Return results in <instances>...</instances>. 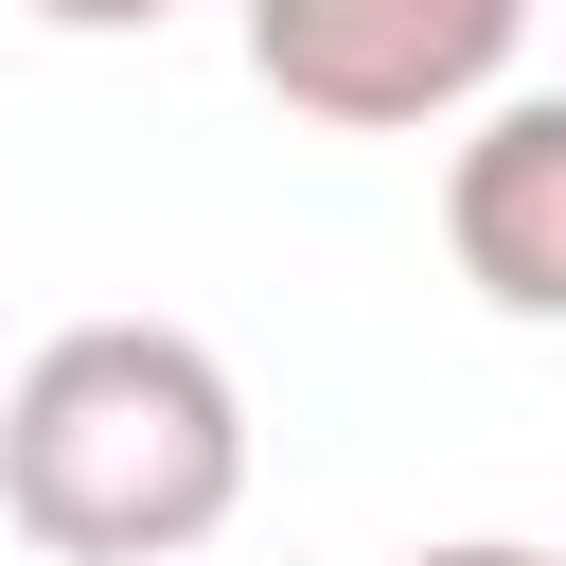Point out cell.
<instances>
[{"label":"cell","mask_w":566,"mask_h":566,"mask_svg":"<svg viewBox=\"0 0 566 566\" xmlns=\"http://www.w3.org/2000/svg\"><path fill=\"white\" fill-rule=\"evenodd\" d=\"M0 513L53 566H195L248 513V389L177 318H71L0 389Z\"/></svg>","instance_id":"cell-1"},{"label":"cell","mask_w":566,"mask_h":566,"mask_svg":"<svg viewBox=\"0 0 566 566\" xmlns=\"http://www.w3.org/2000/svg\"><path fill=\"white\" fill-rule=\"evenodd\" d=\"M531 0H248V71L336 124V142H424L460 106H495Z\"/></svg>","instance_id":"cell-2"},{"label":"cell","mask_w":566,"mask_h":566,"mask_svg":"<svg viewBox=\"0 0 566 566\" xmlns=\"http://www.w3.org/2000/svg\"><path fill=\"white\" fill-rule=\"evenodd\" d=\"M442 248L495 318L566 336V88H495L442 142Z\"/></svg>","instance_id":"cell-3"},{"label":"cell","mask_w":566,"mask_h":566,"mask_svg":"<svg viewBox=\"0 0 566 566\" xmlns=\"http://www.w3.org/2000/svg\"><path fill=\"white\" fill-rule=\"evenodd\" d=\"M35 18H53V35H159L177 0H35Z\"/></svg>","instance_id":"cell-4"},{"label":"cell","mask_w":566,"mask_h":566,"mask_svg":"<svg viewBox=\"0 0 566 566\" xmlns=\"http://www.w3.org/2000/svg\"><path fill=\"white\" fill-rule=\"evenodd\" d=\"M407 566H548V548H513V531H442V548H407Z\"/></svg>","instance_id":"cell-5"}]
</instances>
